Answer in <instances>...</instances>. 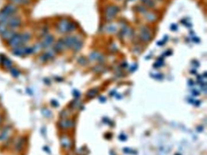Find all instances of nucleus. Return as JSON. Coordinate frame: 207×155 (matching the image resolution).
Here are the masks:
<instances>
[{
  "instance_id": "15",
  "label": "nucleus",
  "mask_w": 207,
  "mask_h": 155,
  "mask_svg": "<svg viewBox=\"0 0 207 155\" xmlns=\"http://www.w3.org/2000/svg\"><path fill=\"white\" fill-rule=\"evenodd\" d=\"M140 1L149 7L152 8L155 6V3L153 0H140Z\"/></svg>"
},
{
  "instance_id": "8",
  "label": "nucleus",
  "mask_w": 207,
  "mask_h": 155,
  "mask_svg": "<svg viewBox=\"0 0 207 155\" xmlns=\"http://www.w3.org/2000/svg\"><path fill=\"white\" fill-rule=\"evenodd\" d=\"M54 38L52 35H48L43 41V43L41 44V47L43 48H47L49 47V46L54 42Z\"/></svg>"
},
{
  "instance_id": "4",
  "label": "nucleus",
  "mask_w": 207,
  "mask_h": 155,
  "mask_svg": "<svg viewBox=\"0 0 207 155\" xmlns=\"http://www.w3.org/2000/svg\"><path fill=\"white\" fill-rule=\"evenodd\" d=\"M8 24L11 27L16 28L21 25V19L19 17H14L9 18Z\"/></svg>"
},
{
  "instance_id": "27",
  "label": "nucleus",
  "mask_w": 207,
  "mask_h": 155,
  "mask_svg": "<svg viewBox=\"0 0 207 155\" xmlns=\"http://www.w3.org/2000/svg\"><path fill=\"white\" fill-rule=\"evenodd\" d=\"M171 29L172 30L175 31V30H176L177 29V26L175 24H173L171 25Z\"/></svg>"
},
{
  "instance_id": "21",
  "label": "nucleus",
  "mask_w": 207,
  "mask_h": 155,
  "mask_svg": "<svg viewBox=\"0 0 207 155\" xmlns=\"http://www.w3.org/2000/svg\"><path fill=\"white\" fill-rule=\"evenodd\" d=\"M76 29L75 24L73 23H69L68 25V32H72V31L75 30Z\"/></svg>"
},
{
  "instance_id": "2",
  "label": "nucleus",
  "mask_w": 207,
  "mask_h": 155,
  "mask_svg": "<svg viewBox=\"0 0 207 155\" xmlns=\"http://www.w3.org/2000/svg\"><path fill=\"white\" fill-rule=\"evenodd\" d=\"M140 38L144 41V42H148L151 38V34L150 33L148 27H143L141 29L140 34Z\"/></svg>"
},
{
  "instance_id": "9",
  "label": "nucleus",
  "mask_w": 207,
  "mask_h": 155,
  "mask_svg": "<svg viewBox=\"0 0 207 155\" xmlns=\"http://www.w3.org/2000/svg\"><path fill=\"white\" fill-rule=\"evenodd\" d=\"M25 48L22 45H19L18 47L14 48L13 50V55L20 56L23 55H25Z\"/></svg>"
},
{
  "instance_id": "5",
  "label": "nucleus",
  "mask_w": 207,
  "mask_h": 155,
  "mask_svg": "<svg viewBox=\"0 0 207 155\" xmlns=\"http://www.w3.org/2000/svg\"><path fill=\"white\" fill-rule=\"evenodd\" d=\"M17 7L14 6L13 4H8L6 6H5L4 8L3 9L2 11L7 14L9 16L13 14L15 12L17 11Z\"/></svg>"
},
{
  "instance_id": "12",
  "label": "nucleus",
  "mask_w": 207,
  "mask_h": 155,
  "mask_svg": "<svg viewBox=\"0 0 207 155\" xmlns=\"http://www.w3.org/2000/svg\"><path fill=\"white\" fill-rule=\"evenodd\" d=\"M10 18V16L1 11L0 12V24H6L8 23V21Z\"/></svg>"
},
{
  "instance_id": "16",
  "label": "nucleus",
  "mask_w": 207,
  "mask_h": 155,
  "mask_svg": "<svg viewBox=\"0 0 207 155\" xmlns=\"http://www.w3.org/2000/svg\"><path fill=\"white\" fill-rule=\"evenodd\" d=\"M1 62L2 64L7 68H10L12 66V61L7 58H4Z\"/></svg>"
},
{
  "instance_id": "10",
  "label": "nucleus",
  "mask_w": 207,
  "mask_h": 155,
  "mask_svg": "<svg viewBox=\"0 0 207 155\" xmlns=\"http://www.w3.org/2000/svg\"><path fill=\"white\" fill-rule=\"evenodd\" d=\"M65 47L66 46L65 44L64 40L60 39L57 41V43L55 44L54 47V50L55 51H63Z\"/></svg>"
},
{
  "instance_id": "17",
  "label": "nucleus",
  "mask_w": 207,
  "mask_h": 155,
  "mask_svg": "<svg viewBox=\"0 0 207 155\" xmlns=\"http://www.w3.org/2000/svg\"><path fill=\"white\" fill-rule=\"evenodd\" d=\"M146 18L147 19V20L149 21H154V20H156V15L153 13H148L147 15Z\"/></svg>"
},
{
  "instance_id": "24",
  "label": "nucleus",
  "mask_w": 207,
  "mask_h": 155,
  "mask_svg": "<svg viewBox=\"0 0 207 155\" xmlns=\"http://www.w3.org/2000/svg\"><path fill=\"white\" fill-rule=\"evenodd\" d=\"M42 47H41V44H37L35 45L33 49V52H37L38 51H39L40 50V48Z\"/></svg>"
},
{
  "instance_id": "26",
  "label": "nucleus",
  "mask_w": 207,
  "mask_h": 155,
  "mask_svg": "<svg viewBox=\"0 0 207 155\" xmlns=\"http://www.w3.org/2000/svg\"><path fill=\"white\" fill-rule=\"evenodd\" d=\"M138 9H139V11L141 12H143V13H144L146 12V9L144 7H138Z\"/></svg>"
},
{
  "instance_id": "13",
  "label": "nucleus",
  "mask_w": 207,
  "mask_h": 155,
  "mask_svg": "<svg viewBox=\"0 0 207 155\" xmlns=\"http://www.w3.org/2000/svg\"><path fill=\"white\" fill-rule=\"evenodd\" d=\"M82 46H83L82 41L78 39L77 40L76 42L75 43V44H74V45L72 46V48L73 49V50L75 51H78L81 50V49L82 48Z\"/></svg>"
},
{
  "instance_id": "20",
  "label": "nucleus",
  "mask_w": 207,
  "mask_h": 155,
  "mask_svg": "<svg viewBox=\"0 0 207 155\" xmlns=\"http://www.w3.org/2000/svg\"><path fill=\"white\" fill-rule=\"evenodd\" d=\"M10 73L14 77H17L19 75V71L15 68L10 69Z\"/></svg>"
},
{
  "instance_id": "14",
  "label": "nucleus",
  "mask_w": 207,
  "mask_h": 155,
  "mask_svg": "<svg viewBox=\"0 0 207 155\" xmlns=\"http://www.w3.org/2000/svg\"><path fill=\"white\" fill-rule=\"evenodd\" d=\"M30 38V34L29 33H24L23 35H21V41L22 44L23 43H26Z\"/></svg>"
},
{
  "instance_id": "22",
  "label": "nucleus",
  "mask_w": 207,
  "mask_h": 155,
  "mask_svg": "<svg viewBox=\"0 0 207 155\" xmlns=\"http://www.w3.org/2000/svg\"><path fill=\"white\" fill-rule=\"evenodd\" d=\"M117 29L116 27L113 26V25H110V26H108L106 27V30L107 32H108L109 33H113L115 32L116 31Z\"/></svg>"
},
{
  "instance_id": "23",
  "label": "nucleus",
  "mask_w": 207,
  "mask_h": 155,
  "mask_svg": "<svg viewBox=\"0 0 207 155\" xmlns=\"http://www.w3.org/2000/svg\"><path fill=\"white\" fill-rule=\"evenodd\" d=\"M33 53V49L31 47H26L25 48V54L29 55Z\"/></svg>"
},
{
  "instance_id": "1",
  "label": "nucleus",
  "mask_w": 207,
  "mask_h": 155,
  "mask_svg": "<svg viewBox=\"0 0 207 155\" xmlns=\"http://www.w3.org/2000/svg\"><path fill=\"white\" fill-rule=\"evenodd\" d=\"M119 9L116 6H108L105 11V17L108 20H112L118 13Z\"/></svg>"
},
{
  "instance_id": "19",
  "label": "nucleus",
  "mask_w": 207,
  "mask_h": 155,
  "mask_svg": "<svg viewBox=\"0 0 207 155\" xmlns=\"http://www.w3.org/2000/svg\"><path fill=\"white\" fill-rule=\"evenodd\" d=\"M9 130H7V129L6 130H4V132L2 133L1 135H0V139H2V140H3V139H6V138L9 135Z\"/></svg>"
},
{
  "instance_id": "25",
  "label": "nucleus",
  "mask_w": 207,
  "mask_h": 155,
  "mask_svg": "<svg viewBox=\"0 0 207 155\" xmlns=\"http://www.w3.org/2000/svg\"><path fill=\"white\" fill-rule=\"evenodd\" d=\"M78 61H79V63L80 64H83V65L85 64L86 63V59L85 58H83V57L80 58L79 59Z\"/></svg>"
},
{
  "instance_id": "11",
  "label": "nucleus",
  "mask_w": 207,
  "mask_h": 155,
  "mask_svg": "<svg viewBox=\"0 0 207 155\" xmlns=\"http://www.w3.org/2000/svg\"><path fill=\"white\" fill-rule=\"evenodd\" d=\"M15 35V32L12 30H5L4 32L2 33V37L4 39H10L12 38L13 36Z\"/></svg>"
},
{
  "instance_id": "3",
  "label": "nucleus",
  "mask_w": 207,
  "mask_h": 155,
  "mask_svg": "<svg viewBox=\"0 0 207 155\" xmlns=\"http://www.w3.org/2000/svg\"><path fill=\"white\" fill-rule=\"evenodd\" d=\"M20 44H22V41H21V35H15L13 37L10 38L9 41V44L11 47L15 48L20 45Z\"/></svg>"
},
{
  "instance_id": "18",
  "label": "nucleus",
  "mask_w": 207,
  "mask_h": 155,
  "mask_svg": "<svg viewBox=\"0 0 207 155\" xmlns=\"http://www.w3.org/2000/svg\"><path fill=\"white\" fill-rule=\"evenodd\" d=\"M100 55L99 54V53L97 52H92L90 56H89V58L91 60H94V59H99V58H100Z\"/></svg>"
},
{
  "instance_id": "6",
  "label": "nucleus",
  "mask_w": 207,
  "mask_h": 155,
  "mask_svg": "<svg viewBox=\"0 0 207 155\" xmlns=\"http://www.w3.org/2000/svg\"><path fill=\"white\" fill-rule=\"evenodd\" d=\"M69 21L66 19L61 20L58 24V30L61 33L68 32Z\"/></svg>"
},
{
  "instance_id": "7",
  "label": "nucleus",
  "mask_w": 207,
  "mask_h": 155,
  "mask_svg": "<svg viewBox=\"0 0 207 155\" xmlns=\"http://www.w3.org/2000/svg\"><path fill=\"white\" fill-rule=\"evenodd\" d=\"M77 39H78V38L76 37H71V36H69V37H66L64 40L65 46L68 48L72 47V46L74 45Z\"/></svg>"
}]
</instances>
